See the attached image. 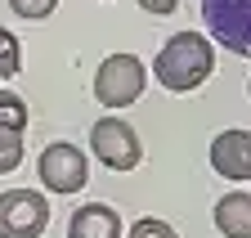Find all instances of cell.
I'll return each mask as SVG.
<instances>
[{
    "label": "cell",
    "mask_w": 251,
    "mask_h": 238,
    "mask_svg": "<svg viewBox=\"0 0 251 238\" xmlns=\"http://www.w3.org/2000/svg\"><path fill=\"white\" fill-rule=\"evenodd\" d=\"M211 72H215V50L198 32H175L157 50V63H152V77L162 81V90H171V95L198 90Z\"/></svg>",
    "instance_id": "6da1fadb"
},
{
    "label": "cell",
    "mask_w": 251,
    "mask_h": 238,
    "mask_svg": "<svg viewBox=\"0 0 251 238\" xmlns=\"http://www.w3.org/2000/svg\"><path fill=\"white\" fill-rule=\"evenodd\" d=\"M144 81H148V72L135 54H108L94 68V99L103 108H130L144 95Z\"/></svg>",
    "instance_id": "7a4b0ae2"
},
{
    "label": "cell",
    "mask_w": 251,
    "mask_h": 238,
    "mask_svg": "<svg viewBox=\"0 0 251 238\" xmlns=\"http://www.w3.org/2000/svg\"><path fill=\"white\" fill-rule=\"evenodd\" d=\"M202 23L220 50L251 58V0H198Z\"/></svg>",
    "instance_id": "3957f363"
},
{
    "label": "cell",
    "mask_w": 251,
    "mask_h": 238,
    "mask_svg": "<svg viewBox=\"0 0 251 238\" xmlns=\"http://www.w3.org/2000/svg\"><path fill=\"white\" fill-rule=\"evenodd\" d=\"M90 153L108 171H135L144 162V144H139L130 122H121V117H99V122L90 126Z\"/></svg>",
    "instance_id": "277c9868"
},
{
    "label": "cell",
    "mask_w": 251,
    "mask_h": 238,
    "mask_svg": "<svg viewBox=\"0 0 251 238\" xmlns=\"http://www.w3.org/2000/svg\"><path fill=\"white\" fill-rule=\"evenodd\" d=\"M36 171H41L45 193H81V189H85V180H90V158L81 153L76 144L54 139V144H45V148H41Z\"/></svg>",
    "instance_id": "5b68a950"
},
{
    "label": "cell",
    "mask_w": 251,
    "mask_h": 238,
    "mask_svg": "<svg viewBox=\"0 0 251 238\" xmlns=\"http://www.w3.org/2000/svg\"><path fill=\"white\" fill-rule=\"evenodd\" d=\"M50 229V198L36 189L0 193V238H41Z\"/></svg>",
    "instance_id": "8992f818"
},
{
    "label": "cell",
    "mask_w": 251,
    "mask_h": 238,
    "mask_svg": "<svg viewBox=\"0 0 251 238\" xmlns=\"http://www.w3.org/2000/svg\"><path fill=\"white\" fill-rule=\"evenodd\" d=\"M211 166L215 175H225L233 185H251V131L233 126V131H220L211 139Z\"/></svg>",
    "instance_id": "52a82bcc"
},
{
    "label": "cell",
    "mask_w": 251,
    "mask_h": 238,
    "mask_svg": "<svg viewBox=\"0 0 251 238\" xmlns=\"http://www.w3.org/2000/svg\"><path fill=\"white\" fill-rule=\"evenodd\" d=\"M68 238H126V225L108 202H85L68 220Z\"/></svg>",
    "instance_id": "ba28073f"
},
{
    "label": "cell",
    "mask_w": 251,
    "mask_h": 238,
    "mask_svg": "<svg viewBox=\"0 0 251 238\" xmlns=\"http://www.w3.org/2000/svg\"><path fill=\"white\" fill-rule=\"evenodd\" d=\"M215 229L225 238H251V193H225L215 202Z\"/></svg>",
    "instance_id": "9c48e42d"
},
{
    "label": "cell",
    "mask_w": 251,
    "mask_h": 238,
    "mask_svg": "<svg viewBox=\"0 0 251 238\" xmlns=\"http://www.w3.org/2000/svg\"><path fill=\"white\" fill-rule=\"evenodd\" d=\"M0 126L27 135V104H23L14 90H5V85H0Z\"/></svg>",
    "instance_id": "30bf717a"
},
{
    "label": "cell",
    "mask_w": 251,
    "mask_h": 238,
    "mask_svg": "<svg viewBox=\"0 0 251 238\" xmlns=\"http://www.w3.org/2000/svg\"><path fill=\"white\" fill-rule=\"evenodd\" d=\"M18 72H23V45L14 32L0 27V81H14Z\"/></svg>",
    "instance_id": "8fae6325"
},
{
    "label": "cell",
    "mask_w": 251,
    "mask_h": 238,
    "mask_svg": "<svg viewBox=\"0 0 251 238\" xmlns=\"http://www.w3.org/2000/svg\"><path fill=\"white\" fill-rule=\"evenodd\" d=\"M18 162H23V135L0 126V175L18 171Z\"/></svg>",
    "instance_id": "7c38bea8"
},
{
    "label": "cell",
    "mask_w": 251,
    "mask_h": 238,
    "mask_svg": "<svg viewBox=\"0 0 251 238\" xmlns=\"http://www.w3.org/2000/svg\"><path fill=\"white\" fill-rule=\"evenodd\" d=\"M126 238H179L175 225H166L162 216H139L130 229H126Z\"/></svg>",
    "instance_id": "4fadbf2b"
},
{
    "label": "cell",
    "mask_w": 251,
    "mask_h": 238,
    "mask_svg": "<svg viewBox=\"0 0 251 238\" xmlns=\"http://www.w3.org/2000/svg\"><path fill=\"white\" fill-rule=\"evenodd\" d=\"M54 5H58V0H9V9H14L18 18H31V23L50 18V14H54Z\"/></svg>",
    "instance_id": "5bb4252c"
},
{
    "label": "cell",
    "mask_w": 251,
    "mask_h": 238,
    "mask_svg": "<svg viewBox=\"0 0 251 238\" xmlns=\"http://www.w3.org/2000/svg\"><path fill=\"white\" fill-rule=\"evenodd\" d=\"M139 9L144 14H157V18H171L179 9V0H139Z\"/></svg>",
    "instance_id": "9a60e30c"
},
{
    "label": "cell",
    "mask_w": 251,
    "mask_h": 238,
    "mask_svg": "<svg viewBox=\"0 0 251 238\" xmlns=\"http://www.w3.org/2000/svg\"><path fill=\"white\" fill-rule=\"evenodd\" d=\"M247 90H251V81H247Z\"/></svg>",
    "instance_id": "2e32d148"
}]
</instances>
